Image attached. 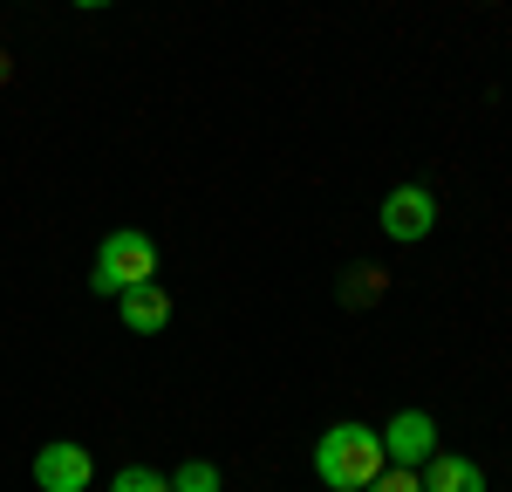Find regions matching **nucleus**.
Listing matches in <instances>:
<instances>
[{"label":"nucleus","instance_id":"2","mask_svg":"<svg viewBox=\"0 0 512 492\" xmlns=\"http://www.w3.org/2000/svg\"><path fill=\"white\" fill-rule=\"evenodd\" d=\"M137 281H158V240L137 233V226H123V233H110V240L96 246L89 287L96 294H123V287H137Z\"/></svg>","mask_w":512,"mask_h":492},{"label":"nucleus","instance_id":"11","mask_svg":"<svg viewBox=\"0 0 512 492\" xmlns=\"http://www.w3.org/2000/svg\"><path fill=\"white\" fill-rule=\"evenodd\" d=\"M69 7H110V0H69Z\"/></svg>","mask_w":512,"mask_h":492},{"label":"nucleus","instance_id":"7","mask_svg":"<svg viewBox=\"0 0 512 492\" xmlns=\"http://www.w3.org/2000/svg\"><path fill=\"white\" fill-rule=\"evenodd\" d=\"M417 479H424V492H485V472L472 458H458V451H431L417 465Z\"/></svg>","mask_w":512,"mask_h":492},{"label":"nucleus","instance_id":"9","mask_svg":"<svg viewBox=\"0 0 512 492\" xmlns=\"http://www.w3.org/2000/svg\"><path fill=\"white\" fill-rule=\"evenodd\" d=\"M110 492H171V479L151 472V465H123L117 479H110Z\"/></svg>","mask_w":512,"mask_h":492},{"label":"nucleus","instance_id":"3","mask_svg":"<svg viewBox=\"0 0 512 492\" xmlns=\"http://www.w3.org/2000/svg\"><path fill=\"white\" fill-rule=\"evenodd\" d=\"M383 233H390L396 246H417L437 233V192H424V185H396V192H383Z\"/></svg>","mask_w":512,"mask_h":492},{"label":"nucleus","instance_id":"6","mask_svg":"<svg viewBox=\"0 0 512 492\" xmlns=\"http://www.w3.org/2000/svg\"><path fill=\"white\" fill-rule=\"evenodd\" d=\"M117 315H123V328H137V335H158V328L171 322V294H164L158 281H137V287L117 294Z\"/></svg>","mask_w":512,"mask_h":492},{"label":"nucleus","instance_id":"4","mask_svg":"<svg viewBox=\"0 0 512 492\" xmlns=\"http://www.w3.org/2000/svg\"><path fill=\"white\" fill-rule=\"evenodd\" d=\"M96 479V465H89V451L69 445V438H55V445L35 451V486L41 492H89Z\"/></svg>","mask_w":512,"mask_h":492},{"label":"nucleus","instance_id":"5","mask_svg":"<svg viewBox=\"0 0 512 492\" xmlns=\"http://www.w3.org/2000/svg\"><path fill=\"white\" fill-rule=\"evenodd\" d=\"M431 451H437L431 410H396L390 424H383V458H390V465H424Z\"/></svg>","mask_w":512,"mask_h":492},{"label":"nucleus","instance_id":"8","mask_svg":"<svg viewBox=\"0 0 512 492\" xmlns=\"http://www.w3.org/2000/svg\"><path fill=\"white\" fill-rule=\"evenodd\" d=\"M171 492H219V465H212V458H185V465L171 472Z\"/></svg>","mask_w":512,"mask_h":492},{"label":"nucleus","instance_id":"12","mask_svg":"<svg viewBox=\"0 0 512 492\" xmlns=\"http://www.w3.org/2000/svg\"><path fill=\"white\" fill-rule=\"evenodd\" d=\"M0 82H7V55H0Z\"/></svg>","mask_w":512,"mask_h":492},{"label":"nucleus","instance_id":"1","mask_svg":"<svg viewBox=\"0 0 512 492\" xmlns=\"http://www.w3.org/2000/svg\"><path fill=\"white\" fill-rule=\"evenodd\" d=\"M390 458H383V438L369 431V424H328L315 445V472L328 492H362L376 472H383Z\"/></svg>","mask_w":512,"mask_h":492},{"label":"nucleus","instance_id":"10","mask_svg":"<svg viewBox=\"0 0 512 492\" xmlns=\"http://www.w3.org/2000/svg\"><path fill=\"white\" fill-rule=\"evenodd\" d=\"M362 492H424V479H417V465H383Z\"/></svg>","mask_w":512,"mask_h":492}]
</instances>
